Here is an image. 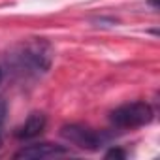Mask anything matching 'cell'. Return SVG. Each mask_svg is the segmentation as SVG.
I'll list each match as a JSON object with an SVG mask.
<instances>
[{"label":"cell","mask_w":160,"mask_h":160,"mask_svg":"<svg viewBox=\"0 0 160 160\" xmlns=\"http://www.w3.org/2000/svg\"><path fill=\"white\" fill-rule=\"evenodd\" d=\"M51 62H53V49L43 40H32L21 43L6 57V66L10 68L12 75L25 79V81L42 77L51 68Z\"/></svg>","instance_id":"6da1fadb"},{"label":"cell","mask_w":160,"mask_h":160,"mask_svg":"<svg viewBox=\"0 0 160 160\" xmlns=\"http://www.w3.org/2000/svg\"><path fill=\"white\" fill-rule=\"evenodd\" d=\"M60 136L68 143L83 149V151H100L113 139L111 132L94 130L85 124H64L60 128Z\"/></svg>","instance_id":"7a4b0ae2"},{"label":"cell","mask_w":160,"mask_h":160,"mask_svg":"<svg viewBox=\"0 0 160 160\" xmlns=\"http://www.w3.org/2000/svg\"><path fill=\"white\" fill-rule=\"evenodd\" d=\"M154 119V109L147 102H130L115 108L109 113V121L119 130H134L149 124Z\"/></svg>","instance_id":"3957f363"},{"label":"cell","mask_w":160,"mask_h":160,"mask_svg":"<svg viewBox=\"0 0 160 160\" xmlns=\"http://www.w3.org/2000/svg\"><path fill=\"white\" fill-rule=\"evenodd\" d=\"M72 154V151L64 145H57V143H34V145H27L23 149H19L13 156L15 158H58V156H68Z\"/></svg>","instance_id":"277c9868"},{"label":"cell","mask_w":160,"mask_h":160,"mask_svg":"<svg viewBox=\"0 0 160 160\" xmlns=\"http://www.w3.org/2000/svg\"><path fill=\"white\" fill-rule=\"evenodd\" d=\"M45 124H47V119L43 113H30L27 117V121L17 128L15 138L17 139H34L45 130Z\"/></svg>","instance_id":"5b68a950"},{"label":"cell","mask_w":160,"mask_h":160,"mask_svg":"<svg viewBox=\"0 0 160 160\" xmlns=\"http://www.w3.org/2000/svg\"><path fill=\"white\" fill-rule=\"evenodd\" d=\"M126 156H128V152L119 149V147H113V149H109L106 152V158H126Z\"/></svg>","instance_id":"8992f818"},{"label":"cell","mask_w":160,"mask_h":160,"mask_svg":"<svg viewBox=\"0 0 160 160\" xmlns=\"http://www.w3.org/2000/svg\"><path fill=\"white\" fill-rule=\"evenodd\" d=\"M6 111H8V106H6V102L0 98V128H2V124H4V119H6Z\"/></svg>","instance_id":"52a82bcc"},{"label":"cell","mask_w":160,"mask_h":160,"mask_svg":"<svg viewBox=\"0 0 160 160\" xmlns=\"http://www.w3.org/2000/svg\"><path fill=\"white\" fill-rule=\"evenodd\" d=\"M2 79H4V68L0 66V83H2Z\"/></svg>","instance_id":"ba28073f"}]
</instances>
